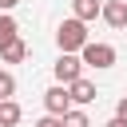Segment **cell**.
Here are the masks:
<instances>
[{
	"label": "cell",
	"instance_id": "2e32d148",
	"mask_svg": "<svg viewBox=\"0 0 127 127\" xmlns=\"http://www.w3.org/2000/svg\"><path fill=\"white\" fill-rule=\"evenodd\" d=\"M16 4H20V0H0V12H12Z\"/></svg>",
	"mask_w": 127,
	"mask_h": 127
},
{
	"label": "cell",
	"instance_id": "3957f363",
	"mask_svg": "<svg viewBox=\"0 0 127 127\" xmlns=\"http://www.w3.org/2000/svg\"><path fill=\"white\" fill-rule=\"evenodd\" d=\"M52 71H56V79H60V83H71V79H79V75H83V60H79L75 52H60V60H56V67H52Z\"/></svg>",
	"mask_w": 127,
	"mask_h": 127
},
{
	"label": "cell",
	"instance_id": "277c9868",
	"mask_svg": "<svg viewBox=\"0 0 127 127\" xmlns=\"http://www.w3.org/2000/svg\"><path fill=\"white\" fill-rule=\"evenodd\" d=\"M44 107H48V115H64V111H71V95H67V87H64V83L48 87V91H44Z\"/></svg>",
	"mask_w": 127,
	"mask_h": 127
},
{
	"label": "cell",
	"instance_id": "30bf717a",
	"mask_svg": "<svg viewBox=\"0 0 127 127\" xmlns=\"http://www.w3.org/2000/svg\"><path fill=\"white\" fill-rule=\"evenodd\" d=\"M20 36V28H16V20L8 16V12H0V48L8 44V40H16Z\"/></svg>",
	"mask_w": 127,
	"mask_h": 127
},
{
	"label": "cell",
	"instance_id": "7c38bea8",
	"mask_svg": "<svg viewBox=\"0 0 127 127\" xmlns=\"http://www.w3.org/2000/svg\"><path fill=\"white\" fill-rule=\"evenodd\" d=\"M12 91H16V75L0 71V99H12Z\"/></svg>",
	"mask_w": 127,
	"mask_h": 127
},
{
	"label": "cell",
	"instance_id": "8992f818",
	"mask_svg": "<svg viewBox=\"0 0 127 127\" xmlns=\"http://www.w3.org/2000/svg\"><path fill=\"white\" fill-rule=\"evenodd\" d=\"M64 87H67L71 103H91V99H95V83H91V79H83V75H79V79H71V83H64Z\"/></svg>",
	"mask_w": 127,
	"mask_h": 127
},
{
	"label": "cell",
	"instance_id": "7a4b0ae2",
	"mask_svg": "<svg viewBox=\"0 0 127 127\" xmlns=\"http://www.w3.org/2000/svg\"><path fill=\"white\" fill-rule=\"evenodd\" d=\"M79 52H83L79 60H83L87 67H111V64H115V48H111V44H95V40H87Z\"/></svg>",
	"mask_w": 127,
	"mask_h": 127
},
{
	"label": "cell",
	"instance_id": "9a60e30c",
	"mask_svg": "<svg viewBox=\"0 0 127 127\" xmlns=\"http://www.w3.org/2000/svg\"><path fill=\"white\" fill-rule=\"evenodd\" d=\"M103 127H127V123H123V119H119V115H111V119H107V123H103Z\"/></svg>",
	"mask_w": 127,
	"mask_h": 127
},
{
	"label": "cell",
	"instance_id": "8fae6325",
	"mask_svg": "<svg viewBox=\"0 0 127 127\" xmlns=\"http://www.w3.org/2000/svg\"><path fill=\"white\" fill-rule=\"evenodd\" d=\"M60 119H64V127H91V119H87V115H83L79 107H71V111H64Z\"/></svg>",
	"mask_w": 127,
	"mask_h": 127
},
{
	"label": "cell",
	"instance_id": "52a82bcc",
	"mask_svg": "<svg viewBox=\"0 0 127 127\" xmlns=\"http://www.w3.org/2000/svg\"><path fill=\"white\" fill-rule=\"evenodd\" d=\"M0 60H4V64H24V60H28V44H24L20 36L8 40V44L0 48Z\"/></svg>",
	"mask_w": 127,
	"mask_h": 127
},
{
	"label": "cell",
	"instance_id": "ba28073f",
	"mask_svg": "<svg viewBox=\"0 0 127 127\" xmlns=\"http://www.w3.org/2000/svg\"><path fill=\"white\" fill-rule=\"evenodd\" d=\"M20 119H24L20 103H16V99H0V127H16Z\"/></svg>",
	"mask_w": 127,
	"mask_h": 127
},
{
	"label": "cell",
	"instance_id": "4fadbf2b",
	"mask_svg": "<svg viewBox=\"0 0 127 127\" xmlns=\"http://www.w3.org/2000/svg\"><path fill=\"white\" fill-rule=\"evenodd\" d=\"M32 127H64V119H60V115H44V119H36Z\"/></svg>",
	"mask_w": 127,
	"mask_h": 127
},
{
	"label": "cell",
	"instance_id": "6da1fadb",
	"mask_svg": "<svg viewBox=\"0 0 127 127\" xmlns=\"http://www.w3.org/2000/svg\"><path fill=\"white\" fill-rule=\"evenodd\" d=\"M56 44H60V52H79L83 44H87V24L83 20H64L60 28H56Z\"/></svg>",
	"mask_w": 127,
	"mask_h": 127
},
{
	"label": "cell",
	"instance_id": "5bb4252c",
	"mask_svg": "<svg viewBox=\"0 0 127 127\" xmlns=\"http://www.w3.org/2000/svg\"><path fill=\"white\" fill-rule=\"evenodd\" d=\"M115 115H119V119H123V123H127V95H123V99H119V107H115Z\"/></svg>",
	"mask_w": 127,
	"mask_h": 127
},
{
	"label": "cell",
	"instance_id": "9c48e42d",
	"mask_svg": "<svg viewBox=\"0 0 127 127\" xmlns=\"http://www.w3.org/2000/svg\"><path fill=\"white\" fill-rule=\"evenodd\" d=\"M99 8H103L99 0H71V16H75V20H83V24H87V20H95V16H99Z\"/></svg>",
	"mask_w": 127,
	"mask_h": 127
},
{
	"label": "cell",
	"instance_id": "5b68a950",
	"mask_svg": "<svg viewBox=\"0 0 127 127\" xmlns=\"http://www.w3.org/2000/svg\"><path fill=\"white\" fill-rule=\"evenodd\" d=\"M99 16H103L115 32H123V28H127V0H107V4L99 8Z\"/></svg>",
	"mask_w": 127,
	"mask_h": 127
}]
</instances>
